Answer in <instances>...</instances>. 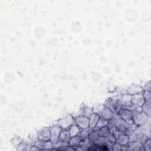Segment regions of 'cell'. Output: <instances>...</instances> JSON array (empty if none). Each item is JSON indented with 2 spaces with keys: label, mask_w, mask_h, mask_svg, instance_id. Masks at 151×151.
I'll return each instance as SVG.
<instances>
[{
  "label": "cell",
  "mask_w": 151,
  "mask_h": 151,
  "mask_svg": "<svg viewBox=\"0 0 151 151\" xmlns=\"http://www.w3.org/2000/svg\"><path fill=\"white\" fill-rule=\"evenodd\" d=\"M143 91V88L141 86L137 84H132L127 88L126 93L132 96L134 94L142 93Z\"/></svg>",
  "instance_id": "8"
},
{
  "label": "cell",
  "mask_w": 151,
  "mask_h": 151,
  "mask_svg": "<svg viewBox=\"0 0 151 151\" xmlns=\"http://www.w3.org/2000/svg\"><path fill=\"white\" fill-rule=\"evenodd\" d=\"M99 132L100 136L101 137H105L109 133H110L109 131L108 126H106L101 128V129H100L99 130Z\"/></svg>",
  "instance_id": "26"
},
{
  "label": "cell",
  "mask_w": 151,
  "mask_h": 151,
  "mask_svg": "<svg viewBox=\"0 0 151 151\" xmlns=\"http://www.w3.org/2000/svg\"><path fill=\"white\" fill-rule=\"evenodd\" d=\"M93 130V129H91L90 127H88L86 129L81 130V132L80 133L79 136L81 137V139H86L88 137L89 134Z\"/></svg>",
  "instance_id": "24"
},
{
  "label": "cell",
  "mask_w": 151,
  "mask_h": 151,
  "mask_svg": "<svg viewBox=\"0 0 151 151\" xmlns=\"http://www.w3.org/2000/svg\"><path fill=\"white\" fill-rule=\"evenodd\" d=\"M30 146V145L26 144L25 143H21L17 147V151H22V150H29L28 146Z\"/></svg>",
  "instance_id": "28"
},
{
  "label": "cell",
  "mask_w": 151,
  "mask_h": 151,
  "mask_svg": "<svg viewBox=\"0 0 151 151\" xmlns=\"http://www.w3.org/2000/svg\"><path fill=\"white\" fill-rule=\"evenodd\" d=\"M104 107H105L104 104H101V103L96 104L94 105V106L92 107L93 113H96V114L99 115L101 113V112L103 110Z\"/></svg>",
  "instance_id": "22"
},
{
  "label": "cell",
  "mask_w": 151,
  "mask_h": 151,
  "mask_svg": "<svg viewBox=\"0 0 151 151\" xmlns=\"http://www.w3.org/2000/svg\"><path fill=\"white\" fill-rule=\"evenodd\" d=\"M122 104V109H125L127 106L132 103L131 102V95L126 93L122 94V96L120 99Z\"/></svg>",
  "instance_id": "14"
},
{
  "label": "cell",
  "mask_w": 151,
  "mask_h": 151,
  "mask_svg": "<svg viewBox=\"0 0 151 151\" xmlns=\"http://www.w3.org/2000/svg\"><path fill=\"white\" fill-rule=\"evenodd\" d=\"M100 118V117L98 114L96 113H93L92 115L89 117V127L94 129L96 126Z\"/></svg>",
  "instance_id": "17"
},
{
  "label": "cell",
  "mask_w": 151,
  "mask_h": 151,
  "mask_svg": "<svg viewBox=\"0 0 151 151\" xmlns=\"http://www.w3.org/2000/svg\"><path fill=\"white\" fill-rule=\"evenodd\" d=\"M36 150H41L38 147H37V146H35V145L34 146H32L31 147V149H30V151H36Z\"/></svg>",
  "instance_id": "34"
},
{
  "label": "cell",
  "mask_w": 151,
  "mask_h": 151,
  "mask_svg": "<svg viewBox=\"0 0 151 151\" xmlns=\"http://www.w3.org/2000/svg\"><path fill=\"white\" fill-rule=\"evenodd\" d=\"M38 140L41 141H49L51 139V133L50 128H43L39 130L37 134Z\"/></svg>",
  "instance_id": "7"
},
{
  "label": "cell",
  "mask_w": 151,
  "mask_h": 151,
  "mask_svg": "<svg viewBox=\"0 0 151 151\" xmlns=\"http://www.w3.org/2000/svg\"><path fill=\"white\" fill-rule=\"evenodd\" d=\"M34 145L38 147L41 150H52L54 148V144L51 142L49 141H41L40 140H37Z\"/></svg>",
  "instance_id": "6"
},
{
  "label": "cell",
  "mask_w": 151,
  "mask_h": 151,
  "mask_svg": "<svg viewBox=\"0 0 151 151\" xmlns=\"http://www.w3.org/2000/svg\"><path fill=\"white\" fill-rule=\"evenodd\" d=\"M74 123L81 129H86L89 127V118L83 116H77L74 117Z\"/></svg>",
  "instance_id": "4"
},
{
  "label": "cell",
  "mask_w": 151,
  "mask_h": 151,
  "mask_svg": "<svg viewBox=\"0 0 151 151\" xmlns=\"http://www.w3.org/2000/svg\"><path fill=\"white\" fill-rule=\"evenodd\" d=\"M107 126H108L110 132L111 133H114L117 130V128L116 127V126L112 119H111L109 121V123H108Z\"/></svg>",
  "instance_id": "25"
},
{
  "label": "cell",
  "mask_w": 151,
  "mask_h": 151,
  "mask_svg": "<svg viewBox=\"0 0 151 151\" xmlns=\"http://www.w3.org/2000/svg\"><path fill=\"white\" fill-rule=\"evenodd\" d=\"M127 150L130 151H142L144 150L143 144L137 141H132L127 145Z\"/></svg>",
  "instance_id": "10"
},
{
  "label": "cell",
  "mask_w": 151,
  "mask_h": 151,
  "mask_svg": "<svg viewBox=\"0 0 151 151\" xmlns=\"http://www.w3.org/2000/svg\"><path fill=\"white\" fill-rule=\"evenodd\" d=\"M114 115V113L110 109L105 107L103 110L101 112V113L99 116H100V118L109 121L111 119H112Z\"/></svg>",
  "instance_id": "12"
},
{
  "label": "cell",
  "mask_w": 151,
  "mask_h": 151,
  "mask_svg": "<svg viewBox=\"0 0 151 151\" xmlns=\"http://www.w3.org/2000/svg\"><path fill=\"white\" fill-rule=\"evenodd\" d=\"M71 137L70 134L68 132V130L62 129L61 132H60V134L58 141L68 142L70 141Z\"/></svg>",
  "instance_id": "15"
},
{
  "label": "cell",
  "mask_w": 151,
  "mask_h": 151,
  "mask_svg": "<svg viewBox=\"0 0 151 151\" xmlns=\"http://www.w3.org/2000/svg\"><path fill=\"white\" fill-rule=\"evenodd\" d=\"M143 147L145 151H150L151 150V140L150 138H148L145 142L143 143Z\"/></svg>",
  "instance_id": "27"
},
{
  "label": "cell",
  "mask_w": 151,
  "mask_h": 151,
  "mask_svg": "<svg viewBox=\"0 0 151 151\" xmlns=\"http://www.w3.org/2000/svg\"><path fill=\"white\" fill-rule=\"evenodd\" d=\"M100 137V134H99V130H93L88 135V139L90 140V142H94L96 140H97L98 138H99Z\"/></svg>",
  "instance_id": "23"
},
{
  "label": "cell",
  "mask_w": 151,
  "mask_h": 151,
  "mask_svg": "<svg viewBox=\"0 0 151 151\" xmlns=\"http://www.w3.org/2000/svg\"><path fill=\"white\" fill-rule=\"evenodd\" d=\"M117 115L125 121H130L132 120L133 116V113L131 111L125 109H122L117 113Z\"/></svg>",
  "instance_id": "9"
},
{
  "label": "cell",
  "mask_w": 151,
  "mask_h": 151,
  "mask_svg": "<svg viewBox=\"0 0 151 151\" xmlns=\"http://www.w3.org/2000/svg\"><path fill=\"white\" fill-rule=\"evenodd\" d=\"M149 117L150 116H147L143 111H141L133 115L132 117V121L136 126H143L148 123Z\"/></svg>",
  "instance_id": "3"
},
{
  "label": "cell",
  "mask_w": 151,
  "mask_h": 151,
  "mask_svg": "<svg viewBox=\"0 0 151 151\" xmlns=\"http://www.w3.org/2000/svg\"><path fill=\"white\" fill-rule=\"evenodd\" d=\"M74 123V117L70 114H67L60 119L57 124L62 129L68 130L69 127Z\"/></svg>",
  "instance_id": "2"
},
{
  "label": "cell",
  "mask_w": 151,
  "mask_h": 151,
  "mask_svg": "<svg viewBox=\"0 0 151 151\" xmlns=\"http://www.w3.org/2000/svg\"><path fill=\"white\" fill-rule=\"evenodd\" d=\"M109 123V121L104 120L103 119L100 118L99 120L98 121L96 126H95V127L93 129V130H99L100 129H101V128L107 126Z\"/></svg>",
  "instance_id": "21"
},
{
  "label": "cell",
  "mask_w": 151,
  "mask_h": 151,
  "mask_svg": "<svg viewBox=\"0 0 151 151\" xmlns=\"http://www.w3.org/2000/svg\"><path fill=\"white\" fill-rule=\"evenodd\" d=\"M105 138L106 139V140L109 142L110 143H111V144H114L116 142V137L114 136V134L113 133H109L106 137Z\"/></svg>",
  "instance_id": "29"
},
{
  "label": "cell",
  "mask_w": 151,
  "mask_h": 151,
  "mask_svg": "<svg viewBox=\"0 0 151 151\" xmlns=\"http://www.w3.org/2000/svg\"><path fill=\"white\" fill-rule=\"evenodd\" d=\"M50 129V133H51L50 140L54 145H55L56 143L58 142L60 134L62 129L58 124L53 125Z\"/></svg>",
  "instance_id": "5"
},
{
  "label": "cell",
  "mask_w": 151,
  "mask_h": 151,
  "mask_svg": "<svg viewBox=\"0 0 151 151\" xmlns=\"http://www.w3.org/2000/svg\"><path fill=\"white\" fill-rule=\"evenodd\" d=\"M150 84H151L150 81H149L147 83H146V84L145 86V87H143V90L150 91Z\"/></svg>",
  "instance_id": "33"
},
{
  "label": "cell",
  "mask_w": 151,
  "mask_h": 151,
  "mask_svg": "<svg viewBox=\"0 0 151 151\" xmlns=\"http://www.w3.org/2000/svg\"><path fill=\"white\" fill-rule=\"evenodd\" d=\"M142 111L146 114L147 116H150L151 115V103L148 101H145L143 104L142 106Z\"/></svg>",
  "instance_id": "20"
},
{
  "label": "cell",
  "mask_w": 151,
  "mask_h": 151,
  "mask_svg": "<svg viewBox=\"0 0 151 151\" xmlns=\"http://www.w3.org/2000/svg\"><path fill=\"white\" fill-rule=\"evenodd\" d=\"M116 142L120 145H127L130 142V136L127 134L123 133L116 138Z\"/></svg>",
  "instance_id": "13"
},
{
  "label": "cell",
  "mask_w": 151,
  "mask_h": 151,
  "mask_svg": "<svg viewBox=\"0 0 151 151\" xmlns=\"http://www.w3.org/2000/svg\"><path fill=\"white\" fill-rule=\"evenodd\" d=\"M81 137L78 135V136H74V137H71L70 141L68 142L69 143V145L73 147L75 149L76 147L80 146L81 145Z\"/></svg>",
  "instance_id": "16"
},
{
  "label": "cell",
  "mask_w": 151,
  "mask_h": 151,
  "mask_svg": "<svg viewBox=\"0 0 151 151\" xmlns=\"http://www.w3.org/2000/svg\"><path fill=\"white\" fill-rule=\"evenodd\" d=\"M81 115L84 116H86L88 118H89L92 115V114L93 113L92 107L87 106H84L81 109Z\"/></svg>",
  "instance_id": "19"
},
{
  "label": "cell",
  "mask_w": 151,
  "mask_h": 151,
  "mask_svg": "<svg viewBox=\"0 0 151 151\" xmlns=\"http://www.w3.org/2000/svg\"><path fill=\"white\" fill-rule=\"evenodd\" d=\"M104 104L105 107L110 109L114 114H117L122 109V104L120 100L116 97L108 99Z\"/></svg>",
  "instance_id": "1"
},
{
  "label": "cell",
  "mask_w": 151,
  "mask_h": 151,
  "mask_svg": "<svg viewBox=\"0 0 151 151\" xmlns=\"http://www.w3.org/2000/svg\"><path fill=\"white\" fill-rule=\"evenodd\" d=\"M121 147H122V145L115 142L112 146L111 150H114V151H120V150H121Z\"/></svg>",
  "instance_id": "32"
},
{
  "label": "cell",
  "mask_w": 151,
  "mask_h": 151,
  "mask_svg": "<svg viewBox=\"0 0 151 151\" xmlns=\"http://www.w3.org/2000/svg\"><path fill=\"white\" fill-rule=\"evenodd\" d=\"M22 142V139L19 137H14L11 140L12 144L14 146H16L17 147Z\"/></svg>",
  "instance_id": "31"
},
{
  "label": "cell",
  "mask_w": 151,
  "mask_h": 151,
  "mask_svg": "<svg viewBox=\"0 0 151 151\" xmlns=\"http://www.w3.org/2000/svg\"><path fill=\"white\" fill-rule=\"evenodd\" d=\"M68 130L70 134L71 137H74L76 136L79 135L80 133L81 132V129L75 123H74L73 125H71Z\"/></svg>",
  "instance_id": "18"
},
{
  "label": "cell",
  "mask_w": 151,
  "mask_h": 151,
  "mask_svg": "<svg viewBox=\"0 0 151 151\" xmlns=\"http://www.w3.org/2000/svg\"><path fill=\"white\" fill-rule=\"evenodd\" d=\"M145 100L143 98L142 93L134 94L131 96V102L132 103L142 107L145 103Z\"/></svg>",
  "instance_id": "11"
},
{
  "label": "cell",
  "mask_w": 151,
  "mask_h": 151,
  "mask_svg": "<svg viewBox=\"0 0 151 151\" xmlns=\"http://www.w3.org/2000/svg\"><path fill=\"white\" fill-rule=\"evenodd\" d=\"M142 94H143V98H144L145 101L150 102V101H151L150 91L144 90L143 92L142 93Z\"/></svg>",
  "instance_id": "30"
}]
</instances>
